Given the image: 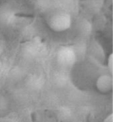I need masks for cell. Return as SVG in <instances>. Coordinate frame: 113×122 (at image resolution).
Wrapping results in <instances>:
<instances>
[{
  "mask_svg": "<svg viewBox=\"0 0 113 122\" xmlns=\"http://www.w3.org/2000/svg\"><path fill=\"white\" fill-rule=\"evenodd\" d=\"M71 19L69 14L61 13L53 16L50 21V25L55 31H64L70 25Z\"/></svg>",
  "mask_w": 113,
  "mask_h": 122,
  "instance_id": "obj_1",
  "label": "cell"
},
{
  "mask_svg": "<svg viewBox=\"0 0 113 122\" xmlns=\"http://www.w3.org/2000/svg\"><path fill=\"white\" fill-rule=\"evenodd\" d=\"M108 66H109V68L110 69L111 73L112 74L113 73V55L112 54L110 56V57H109V58Z\"/></svg>",
  "mask_w": 113,
  "mask_h": 122,
  "instance_id": "obj_2",
  "label": "cell"
}]
</instances>
